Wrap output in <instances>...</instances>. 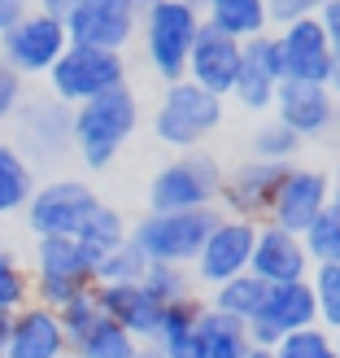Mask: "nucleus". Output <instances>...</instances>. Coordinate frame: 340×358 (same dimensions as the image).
Wrapping results in <instances>:
<instances>
[{
    "instance_id": "13",
    "label": "nucleus",
    "mask_w": 340,
    "mask_h": 358,
    "mask_svg": "<svg viewBox=\"0 0 340 358\" xmlns=\"http://www.w3.org/2000/svg\"><path fill=\"white\" fill-rule=\"evenodd\" d=\"M310 324H318L310 280H283V284H266L262 306L244 328H249V341L253 345H275L283 332H297V328H310Z\"/></svg>"
},
{
    "instance_id": "27",
    "label": "nucleus",
    "mask_w": 340,
    "mask_h": 358,
    "mask_svg": "<svg viewBox=\"0 0 340 358\" xmlns=\"http://www.w3.org/2000/svg\"><path fill=\"white\" fill-rule=\"evenodd\" d=\"M262 293H266V284L253 271H240V275H231L223 284H214L205 306L209 310H223L231 319H240V324H249V319L258 315V306H262Z\"/></svg>"
},
{
    "instance_id": "37",
    "label": "nucleus",
    "mask_w": 340,
    "mask_h": 358,
    "mask_svg": "<svg viewBox=\"0 0 340 358\" xmlns=\"http://www.w3.org/2000/svg\"><path fill=\"white\" fill-rule=\"evenodd\" d=\"M101 315H105V310L96 306V293H92V289H87V293H79V297H70L66 306L57 310V319H61V332H66V341L75 345L79 336H83V332H87V328H92L96 319H101Z\"/></svg>"
},
{
    "instance_id": "6",
    "label": "nucleus",
    "mask_w": 340,
    "mask_h": 358,
    "mask_svg": "<svg viewBox=\"0 0 340 358\" xmlns=\"http://www.w3.org/2000/svg\"><path fill=\"white\" fill-rule=\"evenodd\" d=\"M223 162L209 149H184L149 179V210H201L219 206Z\"/></svg>"
},
{
    "instance_id": "29",
    "label": "nucleus",
    "mask_w": 340,
    "mask_h": 358,
    "mask_svg": "<svg viewBox=\"0 0 340 358\" xmlns=\"http://www.w3.org/2000/svg\"><path fill=\"white\" fill-rule=\"evenodd\" d=\"M127 231H131V223L122 219V210H114V206L101 201V206L83 219V227L75 231V241H79L92 258H101V254H110V249H118L122 241H127Z\"/></svg>"
},
{
    "instance_id": "23",
    "label": "nucleus",
    "mask_w": 340,
    "mask_h": 358,
    "mask_svg": "<svg viewBox=\"0 0 340 358\" xmlns=\"http://www.w3.org/2000/svg\"><path fill=\"white\" fill-rule=\"evenodd\" d=\"M201 310H205V301H196V297H184L162 310V324H157L153 341L162 345L166 358H205V341H201V328H196Z\"/></svg>"
},
{
    "instance_id": "51",
    "label": "nucleus",
    "mask_w": 340,
    "mask_h": 358,
    "mask_svg": "<svg viewBox=\"0 0 340 358\" xmlns=\"http://www.w3.org/2000/svg\"><path fill=\"white\" fill-rule=\"evenodd\" d=\"M0 358H9V354H5V350H0Z\"/></svg>"
},
{
    "instance_id": "7",
    "label": "nucleus",
    "mask_w": 340,
    "mask_h": 358,
    "mask_svg": "<svg viewBox=\"0 0 340 358\" xmlns=\"http://www.w3.org/2000/svg\"><path fill=\"white\" fill-rule=\"evenodd\" d=\"M44 79L52 87V96L66 101V105L92 101L118 83H127V52L92 48V44H66V52L52 62V70Z\"/></svg>"
},
{
    "instance_id": "50",
    "label": "nucleus",
    "mask_w": 340,
    "mask_h": 358,
    "mask_svg": "<svg viewBox=\"0 0 340 358\" xmlns=\"http://www.w3.org/2000/svg\"><path fill=\"white\" fill-rule=\"evenodd\" d=\"M336 358H340V332H336Z\"/></svg>"
},
{
    "instance_id": "42",
    "label": "nucleus",
    "mask_w": 340,
    "mask_h": 358,
    "mask_svg": "<svg viewBox=\"0 0 340 358\" xmlns=\"http://www.w3.org/2000/svg\"><path fill=\"white\" fill-rule=\"evenodd\" d=\"M75 5H79V0H35V9H44V13H52V17H66Z\"/></svg>"
},
{
    "instance_id": "35",
    "label": "nucleus",
    "mask_w": 340,
    "mask_h": 358,
    "mask_svg": "<svg viewBox=\"0 0 340 358\" xmlns=\"http://www.w3.org/2000/svg\"><path fill=\"white\" fill-rule=\"evenodd\" d=\"M301 241H306L310 258L314 262H340V206H323V214L301 231Z\"/></svg>"
},
{
    "instance_id": "36",
    "label": "nucleus",
    "mask_w": 340,
    "mask_h": 358,
    "mask_svg": "<svg viewBox=\"0 0 340 358\" xmlns=\"http://www.w3.org/2000/svg\"><path fill=\"white\" fill-rule=\"evenodd\" d=\"M31 301V271L9 249H0V310H22Z\"/></svg>"
},
{
    "instance_id": "18",
    "label": "nucleus",
    "mask_w": 340,
    "mask_h": 358,
    "mask_svg": "<svg viewBox=\"0 0 340 358\" xmlns=\"http://www.w3.org/2000/svg\"><path fill=\"white\" fill-rule=\"evenodd\" d=\"M249 271H253L262 284H283V280H310L314 271V258L306 241L297 231L279 227L271 219L258 223V236H253V258H249Z\"/></svg>"
},
{
    "instance_id": "32",
    "label": "nucleus",
    "mask_w": 340,
    "mask_h": 358,
    "mask_svg": "<svg viewBox=\"0 0 340 358\" xmlns=\"http://www.w3.org/2000/svg\"><path fill=\"white\" fill-rule=\"evenodd\" d=\"M310 289H314L318 324L327 332H340V262H314Z\"/></svg>"
},
{
    "instance_id": "45",
    "label": "nucleus",
    "mask_w": 340,
    "mask_h": 358,
    "mask_svg": "<svg viewBox=\"0 0 340 358\" xmlns=\"http://www.w3.org/2000/svg\"><path fill=\"white\" fill-rule=\"evenodd\" d=\"M327 184H332V206H340V157H336V166L327 171Z\"/></svg>"
},
{
    "instance_id": "14",
    "label": "nucleus",
    "mask_w": 340,
    "mask_h": 358,
    "mask_svg": "<svg viewBox=\"0 0 340 358\" xmlns=\"http://www.w3.org/2000/svg\"><path fill=\"white\" fill-rule=\"evenodd\" d=\"M275 44H279L283 79H301V83H327L332 66L340 57V52L332 48V40H327V31L318 27L314 13L275 27Z\"/></svg>"
},
{
    "instance_id": "25",
    "label": "nucleus",
    "mask_w": 340,
    "mask_h": 358,
    "mask_svg": "<svg viewBox=\"0 0 340 358\" xmlns=\"http://www.w3.org/2000/svg\"><path fill=\"white\" fill-rule=\"evenodd\" d=\"M35 192V166L22 157V149L0 140V219L17 214Z\"/></svg>"
},
{
    "instance_id": "22",
    "label": "nucleus",
    "mask_w": 340,
    "mask_h": 358,
    "mask_svg": "<svg viewBox=\"0 0 340 358\" xmlns=\"http://www.w3.org/2000/svg\"><path fill=\"white\" fill-rule=\"evenodd\" d=\"M96 293V306L114 319V324H122L135 341H153L157 336V324H162V301H153L145 293V284L131 280V284H92Z\"/></svg>"
},
{
    "instance_id": "33",
    "label": "nucleus",
    "mask_w": 340,
    "mask_h": 358,
    "mask_svg": "<svg viewBox=\"0 0 340 358\" xmlns=\"http://www.w3.org/2000/svg\"><path fill=\"white\" fill-rule=\"evenodd\" d=\"M275 358H336V332H327L323 324L283 332L275 341Z\"/></svg>"
},
{
    "instance_id": "12",
    "label": "nucleus",
    "mask_w": 340,
    "mask_h": 358,
    "mask_svg": "<svg viewBox=\"0 0 340 358\" xmlns=\"http://www.w3.org/2000/svg\"><path fill=\"white\" fill-rule=\"evenodd\" d=\"M61 22H66L70 44L127 52V44L140 31V5L135 0H79Z\"/></svg>"
},
{
    "instance_id": "30",
    "label": "nucleus",
    "mask_w": 340,
    "mask_h": 358,
    "mask_svg": "<svg viewBox=\"0 0 340 358\" xmlns=\"http://www.w3.org/2000/svg\"><path fill=\"white\" fill-rule=\"evenodd\" d=\"M301 149H306V140L293 127H283L279 118H262L249 136V157H262V162H297Z\"/></svg>"
},
{
    "instance_id": "16",
    "label": "nucleus",
    "mask_w": 340,
    "mask_h": 358,
    "mask_svg": "<svg viewBox=\"0 0 340 358\" xmlns=\"http://www.w3.org/2000/svg\"><path fill=\"white\" fill-rule=\"evenodd\" d=\"M283 83V66H279V44L275 31L253 35V40L240 44V70H236V87H231V101L249 114H271V101Z\"/></svg>"
},
{
    "instance_id": "48",
    "label": "nucleus",
    "mask_w": 340,
    "mask_h": 358,
    "mask_svg": "<svg viewBox=\"0 0 340 358\" xmlns=\"http://www.w3.org/2000/svg\"><path fill=\"white\" fill-rule=\"evenodd\" d=\"M249 358H275V345H249Z\"/></svg>"
},
{
    "instance_id": "10",
    "label": "nucleus",
    "mask_w": 340,
    "mask_h": 358,
    "mask_svg": "<svg viewBox=\"0 0 340 358\" xmlns=\"http://www.w3.org/2000/svg\"><path fill=\"white\" fill-rule=\"evenodd\" d=\"M66 44H70V35H66L61 17H52L44 9H31L22 22H13L0 35V57L22 79H35V75H48L52 62L66 52Z\"/></svg>"
},
{
    "instance_id": "8",
    "label": "nucleus",
    "mask_w": 340,
    "mask_h": 358,
    "mask_svg": "<svg viewBox=\"0 0 340 358\" xmlns=\"http://www.w3.org/2000/svg\"><path fill=\"white\" fill-rule=\"evenodd\" d=\"M96 206H101V196L87 179L57 175V179H48V184H35L22 214H27L31 236H75Z\"/></svg>"
},
{
    "instance_id": "49",
    "label": "nucleus",
    "mask_w": 340,
    "mask_h": 358,
    "mask_svg": "<svg viewBox=\"0 0 340 358\" xmlns=\"http://www.w3.org/2000/svg\"><path fill=\"white\" fill-rule=\"evenodd\" d=\"M135 5H140V9H149V5H157V0H135Z\"/></svg>"
},
{
    "instance_id": "26",
    "label": "nucleus",
    "mask_w": 340,
    "mask_h": 358,
    "mask_svg": "<svg viewBox=\"0 0 340 358\" xmlns=\"http://www.w3.org/2000/svg\"><path fill=\"white\" fill-rule=\"evenodd\" d=\"M196 328H201V341H205V358H249V328L240 319H231L223 310H201L196 319Z\"/></svg>"
},
{
    "instance_id": "1",
    "label": "nucleus",
    "mask_w": 340,
    "mask_h": 358,
    "mask_svg": "<svg viewBox=\"0 0 340 358\" xmlns=\"http://www.w3.org/2000/svg\"><path fill=\"white\" fill-rule=\"evenodd\" d=\"M135 131H140V96L127 79V83L110 87V92L75 105L70 145H75V157L87 171H105V166H114V157L127 149V140Z\"/></svg>"
},
{
    "instance_id": "17",
    "label": "nucleus",
    "mask_w": 340,
    "mask_h": 358,
    "mask_svg": "<svg viewBox=\"0 0 340 358\" xmlns=\"http://www.w3.org/2000/svg\"><path fill=\"white\" fill-rule=\"evenodd\" d=\"M327 201H332L327 171L323 166H297V162H288V171H283V179H279V192H275V206H271L266 219L301 236V231L323 214Z\"/></svg>"
},
{
    "instance_id": "19",
    "label": "nucleus",
    "mask_w": 340,
    "mask_h": 358,
    "mask_svg": "<svg viewBox=\"0 0 340 358\" xmlns=\"http://www.w3.org/2000/svg\"><path fill=\"white\" fill-rule=\"evenodd\" d=\"M332 114H336V96L327 92V83L283 79L275 101H271V118H279L283 127H293L301 140H323Z\"/></svg>"
},
{
    "instance_id": "9",
    "label": "nucleus",
    "mask_w": 340,
    "mask_h": 358,
    "mask_svg": "<svg viewBox=\"0 0 340 358\" xmlns=\"http://www.w3.org/2000/svg\"><path fill=\"white\" fill-rule=\"evenodd\" d=\"M253 236H258V223L253 219H240V214H219V223L209 227V236L201 241L192 258V280L214 289L231 275L249 271V258H253Z\"/></svg>"
},
{
    "instance_id": "24",
    "label": "nucleus",
    "mask_w": 340,
    "mask_h": 358,
    "mask_svg": "<svg viewBox=\"0 0 340 358\" xmlns=\"http://www.w3.org/2000/svg\"><path fill=\"white\" fill-rule=\"evenodd\" d=\"M201 22L231 35V40H253V35H266L275 31L271 27V9L266 0H205L201 5Z\"/></svg>"
},
{
    "instance_id": "46",
    "label": "nucleus",
    "mask_w": 340,
    "mask_h": 358,
    "mask_svg": "<svg viewBox=\"0 0 340 358\" xmlns=\"http://www.w3.org/2000/svg\"><path fill=\"white\" fill-rule=\"evenodd\" d=\"M9 328H13V310H0V350L9 345Z\"/></svg>"
},
{
    "instance_id": "3",
    "label": "nucleus",
    "mask_w": 340,
    "mask_h": 358,
    "mask_svg": "<svg viewBox=\"0 0 340 358\" xmlns=\"http://www.w3.org/2000/svg\"><path fill=\"white\" fill-rule=\"evenodd\" d=\"M201 31V13L188 0H157V5L140 9V48H145L149 70L162 83H175L188 75V52Z\"/></svg>"
},
{
    "instance_id": "43",
    "label": "nucleus",
    "mask_w": 340,
    "mask_h": 358,
    "mask_svg": "<svg viewBox=\"0 0 340 358\" xmlns=\"http://www.w3.org/2000/svg\"><path fill=\"white\" fill-rule=\"evenodd\" d=\"M323 145L340 153V101H336V114H332V122H327V131H323Z\"/></svg>"
},
{
    "instance_id": "40",
    "label": "nucleus",
    "mask_w": 340,
    "mask_h": 358,
    "mask_svg": "<svg viewBox=\"0 0 340 358\" xmlns=\"http://www.w3.org/2000/svg\"><path fill=\"white\" fill-rule=\"evenodd\" d=\"M318 27L327 31V40H332V48L340 52V0H323V5H318Z\"/></svg>"
},
{
    "instance_id": "2",
    "label": "nucleus",
    "mask_w": 340,
    "mask_h": 358,
    "mask_svg": "<svg viewBox=\"0 0 340 358\" xmlns=\"http://www.w3.org/2000/svg\"><path fill=\"white\" fill-rule=\"evenodd\" d=\"M227 118V101L205 92L201 83L192 79H175L166 83L162 101H157V114H153V136L157 145H166L175 153L184 149H205L209 136H219Z\"/></svg>"
},
{
    "instance_id": "20",
    "label": "nucleus",
    "mask_w": 340,
    "mask_h": 358,
    "mask_svg": "<svg viewBox=\"0 0 340 358\" xmlns=\"http://www.w3.org/2000/svg\"><path fill=\"white\" fill-rule=\"evenodd\" d=\"M236 70H240V40H231V35L214 31L201 22L192 40V52H188V75L192 83H201L205 92L214 96H231V87H236Z\"/></svg>"
},
{
    "instance_id": "4",
    "label": "nucleus",
    "mask_w": 340,
    "mask_h": 358,
    "mask_svg": "<svg viewBox=\"0 0 340 358\" xmlns=\"http://www.w3.org/2000/svg\"><path fill=\"white\" fill-rule=\"evenodd\" d=\"M219 206H201V210H145L131 223L127 236L149 262H175V266H192L196 249L209 236V227L219 223Z\"/></svg>"
},
{
    "instance_id": "44",
    "label": "nucleus",
    "mask_w": 340,
    "mask_h": 358,
    "mask_svg": "<svg viewBox=\"0 0 340 358\" xmlns=\"http://www.w3.org/2000/svg\"><path fill=\"white\" fill-rule=\"evenodd\" d=\"M131 358H166V354H162V345H157V341H140Z\"/></svg>"
},
{
    "instance_id": "39",
    "label": "nucleus",
    "mask_w": 340,
    "mask_h": 358,
    "mask_svg": "<svg viewBox=\"0 0 340 358\" xmlns=\"http://www.w3.org/2000/svg\"><path fill=\"white\" fill-rule=\"evenodd\" d=\"M323 0H266V9H271V27H283L293 22V17H306V13H318Z\"/></svg>"
},
{
    "instance_id": "11",
    "label": "nucleus",
    "mask_w": 340,
    "mask_h": 358,
    "mask_svg": "<svg viewBox=\"0 0 340 358\" xmlns=\"http://www.w3.org/2000/svg\"><path fill=\"white\" fill-rule=\"evenodd\" d=\"M17 149L22 157L35 162H61L66 153H75L70 145V122H75V105H66L57 96H35L17 105Z\"/></svg>"
},
{
    "instance_id": "15",
    "label": "nucleus",
    "mask_w": 340,
    "mask_h": 358,
    "mask_svg": "<svg viewBox=\"0 0 340 358\" xmlns=\"http://www.w3.org/2000/svg\"><path fill=\"white\" fill-rule=\"evenodd\" d=\"M283 171H288V162H262V157H244V162H236L231 171H223L219 210L262 223L266 214H271V206H275Z\"/></svg>"
},
{
    "instance_id": "31",
    "label": "nucleus",
    "mask_w": 340,
    "mask_h": 358,
    "mask_svg": "<svg viewBox=\"0 0 340 358\" xmlns=\"http://www.w3.org/2000/svg\"><path fill=\"white\" fill-rule=\"evenodd\" d=\"M140 284H145V293L153 301H162V306H175V301L192 297V271L188 266H175V262H149L145 275H140Z\"/></svg>"
},
{
    "instance_id": "38",
    "label": "nucleus",
    "mask_w": 340,
    "mask_h": 358,
    "mask_svg": "<svg viewBox=\"0 0 340 358\" xmlns=\"http://www.w3.org/2000/svg\"><path fill=\"white\" fill-rule=\"evenodd\" d=\"M22 101H27V79L17 75L5 57H0V127L17 114V105H22Z\"/></svg>"
},
{
    "instance_id": "28",
    "label": "nucleus",
    "mask_w": 340,
    "mask_h": 358,
    "mask_svg": "<svg viewBox=\"0 0 340 358\" xmlns=\"http://www.w3.org/2000/svg\"><path fill=\"white\" fill-rule=\"evenodd\" d=\"M135 345H140V341H135L127 328L114 324L110 315H101L96 324L87 328L75 345H70V354H75V358H131Z\"/></svg>"
},
{
    "instance_id": "34",
    "label": "nucleus",
    "mask_w": 340,
    "mask_h": 358,
    "mask_svg": "<svg viewBox=\"0 0 340 358\" xmlns=\"http://www.w3.org/2000/svg\"><path fill=\"white\" fill-rule=\"evenodd\" d=\"M145 266H149V258L140 254L135 241L127 236L118 249H110V254L96 258V284H131V280L145 275Z\"/></svg>"
},
{
    "instance_id": "5",
    "label": "nucleus",
    "mask_w": 340,
    "mask_h": 358,
    "mask_svg": "<svg viewBox=\"0 0 340 358\" xmlns=\"http://www.w3.org/2000/svg\"><path fill=\"white\" fill-rule=\"evenodd\" d=\"M96 284V258L75 236H35V275L31 301L48 310H61L70 297L87 293Z\"/></svg>"
},
{
    "instance_id": "47",
    "label": "nucleus",
    "mask_w": 340,
    "mask_h": 358,
    "mask_svg": "<svg viewBox=\"0 0 340 358\" xmlns=\"http://www.w3.org/2000/svg\"><path fill=\"white\" fill-rule=\"evenodd\" d=\"M327 92L340 101V57H336V66H332V75H327Z\"/></svg>"
},
{
    "instance_id": "21",
    "label": "nucleus",
    "mask_w": 340,
    "mask_h": 358,
    "mask_svg": "<svg viewBox=\"0 0 340 358\" xmlns=\"http://www.w3.org/2000/svg\"><path fill=\"white\" fill-rule=\"evenodd\" d=\"M9 358H66L70 341L61 332L57 310L40 306V301H27L22 310H13V328H9Z\"/></svg>"
},
{
    "instance_id": "41",
    "label": "nucleus",
    "mask_w": 340,
    "mask_h": 358,
    "mask_svg": "<svg viewBox=\"0 0 340 358\" xmlns=\"http://www.w3.org/2000/svg\"><path fill=\"white\" fill-rule=\"evenodd\" d=\"M31 9H35V0H0V35H5L13 22H22Z\"/></svg>"
}]
</instances>
